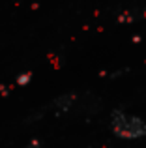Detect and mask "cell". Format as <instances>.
I'll list each match as a JSON object with an SVG mask.
<instances>
[{"label": "cell", "instance_id": "cell-2", "mask_svg": "<svg viewBox=\"0 0 146 148\" xmlns=\"http://www.w3.org/2000/svg\"><path fill=\"white\" fill-rule=\"evenodd\" d=\"M30 79H32V73H21V75L17 77V84H21V86H25V84H28L30 83Z\"/></svg>", "mask_w": 146, "mask_h": 148}, {"label": "cell", "instance_id": "cell-3", "mask_svg": "<svg viewBox=\"0 0 146 148\" xmlns=\"http://www.w3.org/2000/svg\"><path fill=\"white\" fill-rule=\"evenodd\" d=\"M25 148H41V145H40V141H32L28 146H25Z\"/></svg>", "mask_w": 146, "mask_h": 148}, {"label": "cell", "instance_id": "cell-1", "mask_svg": "<svg viewBox=\"0 0 146 148\" xmlns=\"http://www.w3.org/2000/svg\"><path fill=\"white\" fill-rule=\"evenodd\" d=\"M111 127L113 133L120 139L131 141V139H141L146 135V122L139 116L128 114L124 111H114L111 118Z\"/></svg>", "mask_w": 146, "mask_h": 148}]
</instances>
